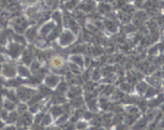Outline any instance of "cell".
Here are the masks:
<instances>
[{"label":"cell","mask_w":164,"mask_h":130,"mask_svg":"<svg viewBox=\"0 0 164 130\" xmlns=\"http://www.w3.org/2000/svg\"><path fill=\"white\" fill-rule=\"evenodd\" d=\"M160 109H161V112H162V113L164 114V102L160 104Z\"/></svg>","instance_id":"16"},{"label":"cell","mask_w":164,"mask_h":130,"mask_svg":"<svg viewBox=\"0 0 164 130\" xmlns=\"http://www.w3.org/2000/svg\"><path fill=\"white\" fill-rule=\"evenodd\" d=\"M72 61L73 62H75V64H77V65L79 66H82L83 64H84V60H83V57L82 56H79V55H76V56H74L72 57Z\"/></svg>","instance_id":"9"},{"label":"cell","mask_w":164,"mask_h":130,"mask_svg":"<svg viewBox=\"0 0 164 130\" xmlns=\"http://www.w3.org/2000/svg\"><path fill=\"white\" fill-rule=\"evenodd\" d=\"M158 128H161V129H164V118L163 119H161L160 123H159V125H158Z\"/></svg>","instance_id":"14"},{"label":"cell","mask_w":164,"mask_h":130,"mask_svg":"<svg viewBox=\"0 0 164 130\" xmlns=\"http://www.w3.org/2000/svg\"><path fill=\"white\" fill-rule=\"evenodd\" d=\"M148 86H149V84H148L147 82L143 81L137 84V86H136V90H137V93H140V95H143V93H145V91L147 90Z\"/></svg>","instance_id":"5"},{"label":"cell","mask_w":164,"mask_h":130,"mask_svg":"<svg viewBox=\"0 0 164 130\" xmlns=\"http://www.w3.org/2000/svg\"><path fill=\"white\" fill-rule=\"evenodd\" d=\"M148 17H149L148 13L146 11H144V10H138L134 14V20H138L140 23H144V22L148 20Z\"/></svg>","instance_id":"1"},{"label":"cell","mask_w":164,"mask_h":130,"mask_svg":"<svg viewBox=\"0 0 164 130\" xmlns=\"http://www.w3.org/2000/svg\"><path fill=\"white\" fill-rule=\"evenodd\" d=\"M57 77H54V79H50V77H48V79H46V83L48 84L50 87H53L54 85H56L57 84L58 80L56 79Z\"/></svg>","instance_id":"11"},{"label":"cell","mask_w":164,"mask_h":130,"mask_svg":"<svg viewBox=\"0 0 164 130\" xmlns=\"http://www.w3.org/2000/svg\"><path fill=\"white\" fill-rule=\"evenodd\" d=\"M88 106H89V109L95 110L97 109V102H95V100H90V101L88 102Z\"/></svg>","instance_id":"13"},{"label":"cell","mask_w":164,"mask_h":130,"mask_svg":"<svg viewBox=\"0 0 164 130\" xmlns=\"http://www.w3.org/2000/svg\"><path fill=\"white\" fill-rule=\"evenodd\" d=\"M157 23H158V26H162V27H164V15L162 14V15H159V16L156 18Z\"/></svg>","instance_id":"12"},{"label":"cell","mask_w":164,"mask_h":130,"mask_svg":"<svg viewBox=\"0 0 164 130\" xmlns=\"http://www.w3.org/2000/svg\"><path fill=\"white\" fill-rule=\"evenodd\" d=\"M147 127V119L144 117L142 119L136 121L135 125L133 127V130H140V129H145Z\"/></svg>","instance_id":"4"},{"label":"cell","mask_w":164,"mask_h":130,"mask_svg":"<svg viewBox=\"0 0 164 130\" xmlns=\"http://www.w3.org/2000/svg\"><path fill=\"white\" fill-rule=\"evenodd\" d=\"M74 40V36L72 32H65L61 37V44L62 45H67L70 44L71 42Z\"/></svg>","instance_id":"2"},{"label":"cell","mask_w":164,"mask_h":130,"mask_svg":"<svg viewBox=\"0 0 164 130\" xmlns=\"http://www.w3.org/2000/svg\"><path fill=\"white\" fill-rule=\"evenodd\" d=\"M157 95H158V89H157V87H153V86H148L147 90L145 91V96L148 99L156 97Z\"/></svg>","instance_id":"3"},{"label":"cell","mask_w":164,"mask_h":130,"mask_svg":"<svg viewBox=\"0 0 164 130\" xmlns=\"http://www.w3.org/2000/svg\"><path fill=\"white\" fill-rule=\"evenodd\" d=\"M128 110V112H129V114H133V115H135V114H137L138 112H140V109L137 108V106H129L127 109Z\"/></svg>","instance_id":"10"},{"label":"cell","mask_w":164,"mask_h":130,"mask_svg":"<svg viewBox=\"0 0 164 130\" xmlns=\"http://www.w3.org/2000/svg\"><path fill=\"white\" fill-rule=\"evenodd\" d=\"M106 29L107 30H110L112 32H115L116 30H117V26L115 25L114 22H107L106 23Z\"/></svg>","instance_id":"7"},{"label":"cell","mask_w":164,"mask_h":130,"mask_svg":"<svg viewBox=\"0 0 164 130\" xmlns=\"http://www.w3.org/2000/svg\"><path fill=\"white\" fill-rule=\"evenodd\" d=\"M159 44H155L152 45V46H150V49H149V52L148 53L150 54V55H156L158 52H159Z\"/></svg>","instance_id":"8"},{"label":"cell","mask_w":164,"mask_h":130,"mask_svg":"<svg viewBox=\"0 0 164 130\" xmlns=\"http://www.w3.org/2000/svg\"><path fill=\"white\" fill-rule=\"evenodd\" d=\"M86 126H87V125L85 124V123H79V124H78V126H77V128H78V129H82V128H85Z\"/></svg>","instance_id":"15"},{"label":"cell","mask_w":164,"mask_h":130,"mask_svg":"<svg viewBox=\"0 0 164 130\" xmlns=\"http://www.w3.org/2000/svg\"><path fill=\"white\" fill-rule=\"evenodd\" d=\"M52 65H53L54 67H56V68H60V67H62V65H63V60H62L61 58H59V57L53 58Z\"/></svg>","instance_id":"6"},{"label":"cell","mask_w":164,"mask_h":130,"mask_svg":"<svg viewBox=\"0 0 164 130\" xmlns=\"http://www.w3.org/2000/svg\"><path fill=\"white\" fill-rule=\"evenodd\" d=\"M163 36H164V29H163Z\"/></svg>","instance_id":"17"}]
</instances>
